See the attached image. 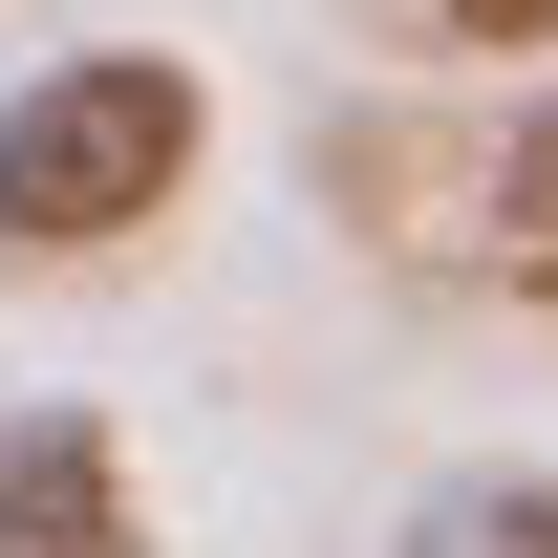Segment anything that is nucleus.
Returning <instances> with one entry per match:
<instances>
[{
  "label": "nucleus",
  "instance_id": "1",
  "mask_svg": "<svg viewBox=\"0 0 558 558\" xmlns=\"http://www.w3.org/2000/svg\"><path fill=\"white\" fill-rule=\"evenodd\" d=\"M215 150V86L172 65V44H65V65L0 108V258H108V236H150V215L194 194Z\"/></svg>",
  "mask_w": 558,
  "mask_h": 558
},
{
  "label": "nucleus",
  "instance_id": "2",
  "mask_svg": "<svg viewBox=\"0 0 558 558\" xmlns=\"http://www.w3.org/2000/svg\"><path fill=\"white\" fill-rule=\"evenodd\" d=\"M0 558H150V494L108 409H0Z\"/></svg>",
  "mask_w": 558,
  "mask_h": 558
},
{
  "label": "nucleus",
  "instance_id": "3",
  "mask_svg": "<svg viewBox=\"0 0 558 558\" xmlns=\"http://www.w3.org/2000/svg\"><path fill=\"white\" fill-rule=\"evenodd\" d=\"M387 558H558V473H429Z\"/></svg>",
  "mask_w": 558,
  "mask_h": 558
},
{
  "label": "nucleus",
  "instance_id": "4",
  "mask_svg": "<svg viewBox=\"0 0 558 558\" xmlns=\"http://www.w3.org/2000/svg\"><path fill=\"white\" fill-rule=\"evenodd\" d=\"M494 258H515V279L558 301V108H537L515 150H494Z\"/></svg>",
  "mask_w": 558,
  "mask_h": 558
},
{
  "label": "nucleus",
  "instance_id": "5",
  "mask_svg": "<svg viewBox=\"0 0 558 558\" xmlns=\"http://www.w3.org/2000/svg\"><path fill=\"white\" fill-rule=\"evenodd\" d=\"M451 44H558V0H429Z\"/></svg>",
  "mask_w": 558,
  "mask_h": 558
}]
</instances>
